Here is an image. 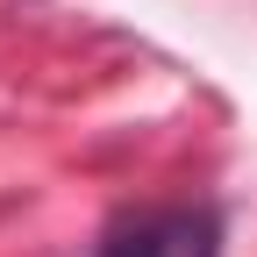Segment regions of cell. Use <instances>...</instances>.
Here are the masks:
<instances>
[{
    "mask_svg": "<svg viewBox=\"0 0 257 257\" xmlns=\"http://www.w3.org/2000/svg\"><path fill=\"white\" fill-rule=\"evenodd\" d=\"M93 257H221V214L207 200H157L114 214Z\"/></svg>",
    "mask_w": 257,
    "mask_h": 257,
    "instance_id": "6da1fadb",
    "label": "cell"
}]
</instances>
